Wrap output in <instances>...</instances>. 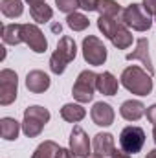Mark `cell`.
Instances as JSON below:
<instances>
[{
  "label": "cell",
  "instance_id": "484cf974",
  "mask_svg": "<svg viewBox=\"0 0 156 158\" xmlns=\"http://www.w3.org/2000/svg\"><path fill=\"white\" fill-rule=\"evenodd\" d=\"M55 6H57L59 11L70 15V13H74L79 7V0H55Z\"/></svg>",
  "mask_w": 156,
  "mask_h": 158
},
{
  "label": "cell",
  "instance_id": "52a82bcc",
  "mask_svg": "<svg viewBox=\"0 0 156 158\" xmlns=\"http://www.w3.org/2000/svg\"><path fill=\"white\" fill-rule=\"evenodd\" d=\"M83 59L92 66H101L107 61V48L103 40L97 39L96 35H88L83 39Z\"/></svg>",
  "mask_w": 156,
  "mask_h": 158
},
{
  "label": "cell",
  "instance_id": "ffe728a7",
  "mask_svg": "<svg viewBox=\"0 0 156 158\" xmlns=\"http://www.w3.org/2000/svg\"><path fill=\"white\" fill-rule=\"evenodd\" d=\"M2 40L11 46L24 42L22 40V24H4L2 26Z\"/></svg>",
  "mask_w": 156,
  "mask_h": 158
},
{
  "label": "cell",
  "instance_id": "e575fe53",
  "mask_svg": "<svg viewBox=\"0 0 156 158\" xmlns=\"http://www.w3.org/2000/svg\"><path fill=\"white\" fill-rule=\"evenodd\" d=\"M153 138H154V143H156V125H154V129H153Z\"/></svg>",
  "mask_w": 156,
  "mask_h": 158
},
{
  "label": "cell",
  "instance_id": "7402d4cb",
  "mask_svg": "<svg viewBox=\"0 0 156 158\" xmlns=\"http://www.w3.org/2000/svg\"><path fill=\"white\" fill-rule=\"evenodd\" d=\"M30 15H31V19H33L37 24H44V22H50V20H51L53 9L44 2V4H39V6H31V7H30Z\"/></svg>",
  "mask_w": 156,
  "mask_h": 158
},
{
  "label": "cell",
  "instance_id": "ba28073f",
  "mask_svg": "<svg viewBox=\"0 0 156 158\" xmlns=\"http://www.w3.org/2000/svg\"><path fill=\"white\" fill-rule=\"evenodd\" d=\"M18 94V76L11 68H4L0 72V105L7 107L17 99Z\"/></svg>",
  "mask_w": 156,
  "mask_h": 158
},
{
  "label": "cell",
  "instance_id": "603a6c76",
  "mask_svg": "<svg viewBox=\"0 0 156 158\" xmlns=\"http://www.w3.org/2000/svg\"><path fill=\"white\" fill-rule=\"evenodd\" d=\"M97 11L99 17H112V19H119L121 15V6L117 4L116 0H99L97 2Z\"/></svg>",
  "mask_w": 156,
  "mask_h": 158
},
{
  "label": "cell",
  "instance_id": "4dcf8cb0",
  "mask_svg": "<svg viewBox=\"0 0 156 158\" xmlns=\"http://www.w3.org/2000/svg\"><path fill=\"white\" fill-rule=\"evenodd\" d=\"M110 158H130V155H129L127 151H123V149H114L112 155H110Z\"/></svg>",
  "mask_w": 156,
  "mask_h": 158
},
{
  "label": "cell",
  "instance_id": "4316f807",
  "mask_svg": "<svg viewBox=\"0 0 156 158\" xmlns=\"http://www.w3.org/2000/svg\"><path fill=\"white\" fill-rule=\"evenodd\" d=\"M97 2L99 0H79V7L84 11H97Z\"/></svg>",
  "mask_w": 156,
  "mask_h": 158
},
{
  "label": "cell",
  "instance_id": "d4e9b609",
  "mask_svg": "<svg viewBox=\"0 0 156 158\" xmlns=\"http://www.w3.org/2000/svg\"><path fill=\"white\" fill-rule=\"evenodd\" d=\"M57 151H59V145L55 142H51V140H46V142H42L39 147L35 149V153H33L31 158H55Z\"/></svg>",
  "mask_w": 156,
  "mask_h": 158
},
{
  "label": "cell",
  "instance_id": "8fae6325",
  "mask_svg": "<svg viewBox=\"0 0 156 158\" xmlns=\"http://www.w3.org/2000/svg\"><path fill=\"white\" fill-rule=\"evenodd\" d=\"M70 149L77 158H88L90 156V138L84 132L83 127L76 125L70 134Z\"/></svg>",
  "mask_w": 156,
  "mask_h": 158
},
{
  "label": "cell",
  "instance_id": "2e32d148",
  "mask_svg": "<svg viewBox=\"0 0 156 158\" xmlns=\"http://www.w3.org/2000/svg\"><path fill=\"white\" fill-rule=\"evenodd\" d=\"M145 110H147L145 105H143L142 101H138V99H129V101H125V103L119 107L121 118L127 119V121H138V119L145 114Z\"/></svg>",
  "mask_w": 156,
  "mask_h": 158
},
{
  "label": "cell",
  "instance_id": "d6a6232c",
  "mask_svg": "<svg viewBox=\"0 0 156 158\" xmlns=\"http://www.w3.org/2000/svg\"><path fill=\"white\" fill-rule=\"evenodd\" d=\"M145 158H156V149H151L149 153H147V156Z\"/></svg>",
  "mask_w": 156,
  "mask_h": 158
},
{
  "label": "cell",
  "instance_id": "5bb4252c",
  "mask_svg": "<svg viewBox=\"0 0 156 158\" xmlns=\"http://www.w3.org/2000/svg\"><path fill=\"white\" fill-rule=\"evenodd\" d=\"M26 88L31 94H42L50 88V76L42 70H31L26 76Z\"/></svg>",
  "mask_w": 156,
  "mask_h": 158
},
{
  "label": "cell",
  "instance_id": "9c48e42d",
  "mask_svg": "<svg viewBox=\"0 0 156 158\" xmlns=\"http://www.w3.org/2000/svg\"><path fill=\"white\" fill-rule=\"evenodd\" d=\"M145 143V131L142 127H136V125H129L121 131L119 134V145L123 151H127L129 155L132 153H140L142 147Z\"/></svg>",
  "mask_w": 156,
  "mask_h": 158
},
{
  "label": "cell",
  "instance_id": "30bf717a",
  "mask_svg": "<svg viewBox=\"0 0 156 158\" xmlns=\"http://www.w3.org/2000/svg\"><path fill=\"white\" fill-rule=\"evenodd\" d=\"M22 40L35 53H44L48 50V39L37 24H22Z\"/></svg>",
  "mask_w": 156,
  "mask_h": 158
},
{
  "label": "cell",
  "instance_id": "7c38bea8",
  "mask_svg": "<svg viewBox=\"0 0 156 158\" xmlns=\"http://www.w3.org/2000/svg\"><path fill=\"white\" fill-rule=\"evenodd\" d=\"M127 61H142V64L147 68V72L151 76H154V66H153V61H151V55H149V40L145 39H138L136 42V50L127 53L125 55Z\"/></svg>",
  "mask_w": 156,
  "mask_h": 158
},
{
  "label": "cell",
  "instance_id": "1f68e13d",
  "mask_svg": "<svg viewBox=\"0 0 156 158\" xmlns=\"http://www.w3.org/2000/svg\"><path fill=\"white\" fill-rule=\"evenodd\" d=\"M28 4H30V7L31 6H39V4H44V0H26Z\"/></svg>",
  "mask_w": 156,
  "mask_h": 158
},
{
  "label": "cell",
  "instance_id": "e0dca14e",
  "mask_svg": "<svg viewBox=\"0 0 156 158\" xmlns=\"http://www.w3.org/2000/svg\"><path fill=\"white\" fill-rule=\"evenodd\" d=\"M97 90L103 94V96H116L117 92V79L114 77L112 72H103V74H97Z\"/></svg>",
  "mask_w": 156,
  "mask_h": 158
},
{
  "label": "cell",
  "instance_id": "7a4b0ae2",
  "mask_svg": "<svg viewBox=\"0 0 156 158\" xmlns=\"http://www.w3.org/2000/svg\"><path fill=\"white\" fill-rule=\"evenodd\" d=\"M121 85L130 92V94H136V96H149L153 92V76L145 70H142L140 66L136 64H130L127 66L123 72H121Z\"/></svg>",
  "mask_w": 156,
  "mask_h": 158
},
{
  "label": "cell",
  "instance_id": "83f0119b",
  "mask_svg": "<svg viewBox=\"0 0 156 158\" xmlns=\"http://www.w3.org/2000/svg\"><path fill=\"white\" fill-rule=\"evenodd\" d=\"M142 7L149 17H156V0H143Z\"/></svg>",
  "mask_w": 156,
  "mask_h": 158
},
{
  "label": "cell",
  "instance_id": "836d02e7",
  "mask_svg": "<svg viewBox=\"0 0 156 158\" xmlns=\"http://www.w3.org/2000/svg\"><path fill=\"white\" fill-rule=\"evenodd\" d=\"M51 30H53V31H59V33H61V24H53V26H51Z\"/></svg>",
  "mask_w": 156,
  "mask_h": 158
},
{
  "label": "cell",
  "instance_id": "8992f818",
  "mask_svg": "<svg viewBox=\"0 0 156 158\" xmlns=\"http://www.w3.org/2000/svg\"><path fill=\"white\" fill-rule=\"evenodd\" d=\"M97 74L92 70H83L77 76L74 88H72V96L77 103H88L94 99V92L97 90Z\"/></svg>",
  "mask_w": 156,
  "mask_h": 158
},
{
  "label": "cell",
  "instance_id": "277c9868",
  "mask_svg": "<svg viewBox=\"0 0 156 158\" xmlns=\"http://www.w3.org/2000/svg\"><path fill=\"white\" fill-rule=\"evenodd\" d=\"M48 121H50V110L40 105H31L24 110L22 131L28 138H37Z\"/></svg>",
  "mask_w": 156,
  "mask_h": 158
},
{
  "label": "cell",
  "instance_id": "f546056e",
  "mask_svg": "<svg viewBox=\"0 0 156 158\" xmlns=\"http://www.w3.org/2000/svg\"><path fill=\"white\" fill-rule=\"evenodd\" d=\"M145 114H147V119H149L151 123H154V125H156V103H154V105H151V107H147Z\"/></svg>",
  "mask_w": 156,
  "mask_h": 158
},
{
  "label": "cell",
  "instance_id": "cb8c5ba5",
  "mask_svg": "<svg viewBox=\"0 0 156 158\" xmlns=\"http://www.w3.org/2000/svg\"><path fill=\"white\" fill-rule=\"evenodd\" d=\"M66 24H68V28L74 30V31H84V30L90 26V20H88L86 15L74 11V13H70V15L66 17Z\"/></svg>",
  "mask_w": 156,
  "mask_h": 158
},
{
  "label": "cell",
  "instance_id": "44dd1931",
  "mask_svg": "<svg viewBox=\"0 0 156 158\" xmlns=\"http://www.w3.org/2000/svg\"><path fill=\"white\" fill-rule=\"evenodd\" d=\"M0 11L7 19H17L24 13V4H22V0H2Z\"/></svg>",
  "mask_w": 156,
  "mask_h": 158
},
{
  "label": "cell",
  "instance_id": "4fadbf2b",
  "mask_svg": "<svg viewBox=\"0 0 156 158\" xmlns=\"http://www.w3.org/2000/svg\"><path fill=\"white\" fill-rule=\"evenodd\" d=\"M114 109L109 105V103H103V101H97L94 103L92 110H90V118L96 125L99 127H110L114 123Z\"/></svg>",
  "mask_w": 156,
  "mask_h": 158
},
{
  "label": "cell",
  "instance_id": "ac0fdd59",
  "mask_svg": "<svg viewBox=\"0 0 156 158\" xmlns=\"http://www.w3.org/2000/svg\"><path fill=\"white\" fill-rule=\"evenodd\" d=\"M84 116H86V110L81 103H66L61 109V118L68 123H79Z\"/></svg>",
  "mask_w": 156,
  "mask_h": 158
},
{
  "label": "cell",
  "instance_id": "9a60e30c",
  "mask_svg": "<svg viewBox=\"0 0 156 158\" xmlns=\"http://www.w3.org/2000/svg\"><path fill=\"white\" fill-rule=\"evenodd\" d=\"M92 147H94V155H99V156H110L112 151L116 149L114 145V136L110 132H99L94 136V142H92Z\"/></svg>",
  "mask_w": 156,
  "mask_h": 158
},
{
  "label": "cell",
  "instance_id": "f1b7e54d",
  "mask_svg": "<svg viewBox=\"0 0 156 158\" xmlns=\"http://www.w3.org/2000/svg\"><path fill=\"white\" fill-rule=\"evenodd\" d=\"M55 158H77V156L72 153V149H64V147H59V151L55 153Z\"/></svg>",
  "mask_w": 156,
  "mask_h": 158
},
{
  "label": "cell",
  "instance_id": "d6986e66",
  "mask_svg": "<svg viewBox=\"0 0 156 158\" xmlns=\"http://www.w3.org/2000/svg\"><path fill=\"white\" fill-rule=\"evenodd\" d=\"M20 125L15 118H2L0 119V134L4 140L7 142H13L18 138V132H20Z\"/></svg>",
  "mask_w": 156,
  "mask_h": 158
},
{
  "label": "cell",
  "instance_id": "d590c367",
  "mask_svg": "<svg viewBox=\"0 0 156 158\" xmlns=\"http://www.w3.org/2000/svg\"><path fill=\"white\" fill-rule=\"evenodd\" d=\"M88 158H105V156H99V155H90Z\"/></svg>",
  "mask_w": 156,
  "mask_h": 158
},
{
  "label": "cell",
  "instance_id": "5b68a950",
  "mask_svg": "<svg viewBox=\"0 0 156 158\" xmlns=\"http://www.w3.org/2000/svg\"><path fill=\"white\" fill-rule=\"evenodd\" d=\"M119 20L134 31H147L153 26L151 17L143 11V7L140 4H129L127 7H123V11L119 15Z\"/></svg>",
  "mask_w": 156,
  "mask_h": 158
},
{
  "label": "cell",
  "instance_id": "3957f363",
  "mask_svg": "<svg viewBox=\"0 0 156 158\" xmlns=\"http://www.w3.org/2000/svg\"><path fill=\"white\" fill-rule=\"evenodd\" d=\"M76 55H77V44H76V40L72 39V37H68V35L61 37L59 42H57L55 52L50 57V70L55 76H61L66 70L68 63H72L76 59Z\"/></svg>",
  "mask_w": 156,
  "mask_h": 158
},
{
  "label": "cell",
  "instance_id": "6da1fadb",
  "mask_svg": "<svg viewBox=\"0 0 156 158\" xmlns=\"http://www.w3.org/2000/svg\"><path fill=\"white\" fill-rule=\"evenodd\" d=\"M97 28L99 31L110 40L117 50H127L132 44V33L129 31V28L119 20L112 17H99L97 19Z\"/></svg>",
  "mask_w": 156,
  "mask_h": 158
}]
</instances>
